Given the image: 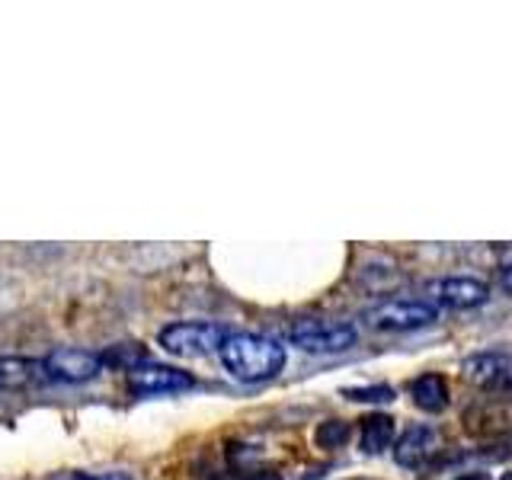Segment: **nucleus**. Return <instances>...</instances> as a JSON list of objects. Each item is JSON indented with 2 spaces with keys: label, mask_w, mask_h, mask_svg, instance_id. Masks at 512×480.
<instances>
[{
  "label": "nucleus",
  "mask_w": 512,
  "mask_h": 480,
  "mask_svg": "<svg viewBox=\"0 0 512 480\" xmlns=\"http://www.w3.org/2000/svg\"><path fill=\"white\" fill-rule=\"evenodd\" d=\"M228 327L208 324V320H180L157 333V343L164 346V352L180 359H196V356H212L221 349V343L228 340Z\"/></svg>",
  "instance_id": "3"
},
{
  "label": "nucleus",
  "mask_w": 512,
  "mask_h": 480,
  "mask_svg": "<svg viewBox=\"0 0 512 480\" xmlns=\"http://www.w3.org/2000/svg\"><path fill=\"white\" fill-rule=\"evenodd\" d=\"M439 320V308L429 301H410V298H397V301H381L375 308L365 311V324L372 330L384 333H407V330H423L432 327Z\"/></svg>",
  "instance_id": "4"
},
{
  "label": "nucleus",
  "mask_w": 512,
  "mask_h": 480,
  "mask_svg": "<svg viewBox=\"0 0 512 480\" xmlns=\"http://www.w3.org/2000/svg\"><path fill=\"white\" fill-rule=\"evenodd\" d=\"M196 378L183 368L173 365H157V362H141L128 368V391L135 397H151V394H180L189 391Z\"/></svg>",
  "instance_id": "5"
},
{
  "label": "nucleus",
  "mask_w": 512,
  "mask_h": 480,
  "mask_svg": "<svg viewBox=\"0 0 512 480\" xmlns=\"http://www.w3.org/2000/svg\"><path fill=\"white\" fill-rule=\"evenodd\" d=\"M349 423H343V420H327V423H320L317 426V445L320 448H343L346 442H349Z\"/></svg>",
  "instance_id": "13"
},
{
  "label": "nucleus",
  "mask_w": 512,
  "mask_h": 480,
  "mask_svg": "<svg viewBox=\"0 0 512 480\" xmlns=\"http://www.w3.org/2000/svg\"><path fill=\"white\" fill-rule=\"evenodd\" d=\"M45 378L42 359H26V356H4L0 359V391L26 388V384Z\"/></svg>",
  "instance_id": "11"
},
{
  "label": "nucleus",
  "mask_w": 512,
  "mask_h": 480,
  "mask_svg": "<svg viewBox=\"0 0 512 480\" xmlns=\"http://www.w3.org/2000/svg\"><path fill=\"white\" fill-rule=\"evenodd\" d=\"M247 480H282L279 474H250Z\"/></svg>",
  "instance_id": "17"
},
{
  "label": "nucleus",
  "mask_w": 512,
  "mask_h": 480,
  "mask_svg": "<svg viewBox=\"0 0 512 480\" xmlns=\"http://www.w3.org/2000/svg\"><path fill=\"white\" fill-rule=\"evenodd\" d=\"M288 343L311 356H336L359 343V330L349 320H320L304 317L288 327Z\"/></svg>",
  "instance_id": "2"
},
{
  "label": "nucleus",
  "mask_w": 512,
  "mask_h": 480,
  "mask_svg": "<svg viewBox=\"0 0 512 480\" xmlns=\"http://www.w3.org/2000/svg\"><path fill=\"white\" fill-rule=\"evenodd\" d=\"M426 292L439 304H445V308H455V311H471L490 301V285L474 276H445V279L429 282Z\"/></svg>",
  "instance_id": "8"
},
{
  "label": "nucleus",
  "mask_w": 512,
  "mask_h": 480,
  "mask_svg": "<svg viewBox=\"0 0 512 480\" xmlns=\"http://www.w3.org/2000/svg\"><path fill=\"white\" fill-rule=\"evenodd\" d=\"M394 432H397L394 416H388V413L365 416L362 426H359V445H362V452L365 455H381L384 448H391Z\"/></svg>",
  "instance_id": "10"
},
{
  "label": "nucleus",
  "mask_w": 512,
  "mask_h": 480,
  "mask_svg": "<svg viewBox=\"0 0 512 480\" xmlns=\"http://www.w3.org/2000/svg\"><path fill=\"white\" fill-rule=\"evenodd\" d=\"M346 400H356V404H391L394 388L391 384H372V388H346Z\"/></svg>",
  "instance_id": "14"
},
{
  "label": "nucleus",
  "mask_w": 512,
  "mask_h": 480,
  "mask_svg": "<svg viewBox=\"0 0 512 480\" xmlns=\"http://www.w3.org/2000/svg\"><path fill=\"white\" fill-rule=\"evenodd\" d=\"M45 365V378H55V381H68V384H80V381H90L103 372V359L100 352H90V349H74V346H61L52 349L48 356L42 359Z\"/></svg>",
  "instance_id": "6"
},
{
  "label": "nucleus",
  "mask_w": 512,
  "mask_h": 480,
  "mask_svg": "<svg viewBox=\"0 0 512 480\" xmlns=\"http://www.w3.org/2000/svg\"><path fill=\"white\" fill-rule=\"evenodd\" d=\"M500 288H503V292H509V295H512V263L500 269Z\"/></svg>",
  "instance_id": "16"
},
{
  "label": "nucleus",
  "mask_w": 512,
  "mask_h": 480,
  "mask_svg": "<svg viewBox=\"0 0 512 480\" xmlns=\"http://www.w3.org/2000/svg\"><path fill=\"white\" fill-rule=\"evenodd\" d=\"M461 372L471 384L484 391H512V352L490 349L474 352L461 362Z\"/></svg>",
  "instance_id": "7"
},
{
  "label": "nucleus",
  "mask_w": 512,
  "mask_h": 480,
  "mask_svg": "<svg viewBox=\"0 0 512 480\" xmlns=\"http://www.w3.org/2000/svg\"><path fill=\"white\" fill-rule=\"evenodd\" d=\"M71 480H132V474H122V471H103V474H74Z\"/></svg>",
  "instance_id": "15"
},
{
  "label": "nucleus",
  "mask_w": 512,
  "mask_h": 480,
  "mask_svg": "<svg viewBox=\"0 0 512 480\" xmlns=\"http://www.w3.org/2000/svg\"><path fill=\"white\" fill-rule=\"evenodd\" d=\"M455 480H490L487 474H461V477H455Z\"/></svg>",
  "instance_id": "18"
},
{
  "label": "nucleus",
  "mask_w": 512,
  "mask_h": 480,
  "mask_svg": "<svg viewBox=\"0 0 512 480\" xmlns=\"http://www.w3.org/2000/svg\"><path fill=\"white\" fill-rule=\"evenodd\" d=\"M218 356L224 362V368L237 378V381H269L276 378L285 368V346L279 340L263 333H228V340L221 343Z\"/></svg>",
  "instance_id": "1"
},
{
  "label": "nucleus",
  "mask_w": 512,
  "mask_h": 480,
  "mask_svg": "<svg viewBox=\"0 0 512 480\" xmlns=\"http://www.w3.org/2000/svg\"><path fill=\"white\" fill-rule=\"evenodd\" d=\"M439 445H442V436H439L436 426L416 423V426H410L404 436L397 439V445H394V461L400 464V468L420 471V468H426L432 458H436Z\"/></svg>",
  "instance_id": "9"
},
{
  "label": "nucleus",
  "mask_w": 512,
  "mask_h": 480,
  "mask_svg": "<svg viewBox=\"0 0 512 480\" xmlns=\"http://www.w3.org/2000/svg\"><path fill=\"white\" fill-rule=\"evenodd\" d=\"M503 480H512V471H509V474H503Z\"/></svg>",
  "instance_id": "19"
},
{
  "label": "nucleus",
  "mask_w": 512,
  "mask_h": 480,
  "mask_svg": "<svg viewBox=\"0 0 512 480\" xmlns=\"http://www.w3.org/2000/svg\"><path fill=\"white\" fill-rule=\"evenodd\" d=\"M410 394H413V404L420 407L423 413H442L448 407V381L436 372H426L410 384Z\"/></svg>",
  "instance_id": "12"
}]
</instances>
